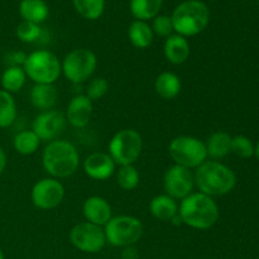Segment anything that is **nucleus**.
Here are the masks:
<instances>
[{"label": "nucleus", "instance_id": "nucleus-39", "mask_svg": "<svg viewBox=\"0 0 259 259\" xmlns=\"http://www.w3.org/2000/svg\"><path fill=\"white\" fill-rule=\"evenodd\" d=\"M0 259H4V253H3L2 249H0Z\"/></svg>", "mask_w": 259, "mask_h": 259}, {"label": "nucleus", "instance_id": "nucleus-23", "mask_svg": "<svg viewBox=\"0 0 259 259\" xmlns=\"http://www.w3.org/2000/svg\"><path fill=\"white\" fill-rule=\"evenodd\" d=\"M207 157L214 161L222 159L230 153L232 148V136L227 132H215L205 142Z\"/></svg>", "mask_w": 259, "mask_h": 259}, {"label": "nucleus", "instance_id": "nucleus-34", "mask_svg": "<svg viewBox=\"0 0 259 259\" xmlns=\"http://www.w3.org/2000/svg\"><path fill=\"white\" fill-rule=\"evenodd\" d=\"M27 58V55L24 52H10L7 56V63L8 66H22L24 65V61Z\"/></svg>", "mask_w": 259, "mask_h": 259}, {"label": "nucleus", "instance_id": "nucleus-37", "mask_svg": "<svg viewBox=\"0 0 259 259\" xmlns=\"http://www.w3.org/2000/svg\"><path fill=\"white\" fill-rule=\"evenodd\" d=\"M169 223H172V224L176 225V227H180V225H182V220H181V218H180L179 214H177L175 218H172L171 222H169Z\"/></svg>", "mask_w": 259, "mask_h": 259}, {"label": "nucleus", "instance_id": "nucleus-38", "mask_svg": "<svg viewBox=\"0 0 259 259\" xmlns=\"http://www.w3.org/2000/svg\"><path fill=\"white\" fill-rule=\"evenodd\" d=\"M254 154H255V157L259 159V142L257 143V146L254 147Z\"/></svg>", "mask_w": 259, "mask_h": 259}, {"label": "nucleus", "instance_id": "nucleus-20", "mask_svg": "<svg viewBox=\"0 0 259 259\" xmlns=\"http://www.w3.org/2000/svg\"><path fill=\"white\" fill-rule=\"evenodd\" d=\"M182 83L179 76L171 71H164L157 76L154 81V90L159 98L164 100H174L181 93Z\"/></svg>", "mask_w": 259, "mask_h": 259}, {"label": "nucleus", "instance_id": "nucleus-16", "mask_svg": "<svg viewBox=\"0 0 259 259\" xmlns=\"http://www.w3.org/2000/svg\"><path fill=\"white\" fill-rule=\"evenodd\" d=\"M82 214L86 222L104 228L113 218V210L106 199L101 196H90L83 202Z\"/></svg>", "mask_w": 259, "mask_h": 259}, {"label": "nucleus", "instance_id": "nucleus-30", "mask_svg": "<svg viewBox=\"0 0 259 259\" xmlns=\"http://www.w3.org/2000/svg\"><path fill=\"white\" fill-rule=\"evenodd\" d=\"M15 34H17V37L22 42L33 43L40 38V35H42V28H40L39 24L23 20L22 23L18 24L17 29H15Z\"/></svg>", "mask_w": 259, "mask_h": 259}, {"label": "nucleus", "instance_id": "nucleus-24", "mask_svg": "<svg viewBox=\"0 0 259 259\" xmlns=\"http://www.w3.org/2000/svg\"><path fill=\"white\" fill-rule=\"evenodd\" d=\"M163 0H131L129 9L136 20L148 22L159 14Z\"/></svg>", "mask_w": 259, "mask_h": 259}, {"label": "nucleus", "instance_id": "nucleus-19", "mask_svg": "<svg viewBox=\"0 0 259 259\" xmlns=\"http://www.w3.org/2000/svg\"><path fill=\"white\" fill-rule=\"evenodd\" d=\"M149 212L159 222H171L179 214V202L168 195H157L149 201Z\"/></svg>", "mask_w": 259, "mask_h": 259}, {"label": "nucleus", "instance_id": "nucleus-15", "mask_svg": "<svg viewBox=\"0 0 259 259\" xmlns=\"http://www.w3.org/2000/svg\"><path fill=\"white\" fill-rule=\"evenodd\" d=\"M93 111V101L85 94H80V95L73 96L70 103L67 104V109L65 113L66 120L73 128H85L90 123Z\"/></svg>", "mask_w": 259, "mask_h": 259}, {"label": "nucleus", "instance_id": "nucleus-7", "mask_svg": "<svg viewBox=\"0 0 259 259\" xmlns=\"http://www.w3.org/2000/svg\"><path fill=\"white\" fill-rule=\"evenodd\" d=\"M143 151V138L136 129L116 132L108 144V154L118 166L134 164Z\"/></svg>", "mask_w": 259, "mask_h": 259}, {"label": "nucleus", "instance_id": "nucleus-25", "mask_svg": "<svg viewBox=\"0 0 259 259\" xmlns=\"http://www.w3.org/2000/svg\"><path fill=\"white\" fill-rule=\"evenodd\" d=\"M27 75L22 66H8L3 72L0 83H2L3 90L9 94L19 93L25 85Z\"/></svg>", "mask_w": 259, "mask_h": 259}, {"label": "nucleus", "instance_id": "nucleus-18", "mask_svg": "<svg viewBox=\"0 0 259 259\" xmlns=\"http://www.w3.org/2000/svg\"><path fill=\"white\" fill-rule=\"evenodd\" d=\"M57 90L55 85L34 83L29 93L30 104L39 111L52 110L57 103Z\"/></svg>", "mask_w": 259, "mask_h": 259}, {"label": "nucleus", "instance_id": "nucleus-2", "mask_svg": "<svg viewBox=\"0 0 259 259\" xmlns=\"http://www.w3.org/2000/svg\"><path fill=\"white\" fill-rule=\"evenodd\" d=\"M195 186L199 192L211 197L230 194L237 185L234 171L219 161H205L194 172Z\"/></svg>", "mask_w": 259, "mask_h": 259}, {"label": "nucleus", "instance_id": "nucleus-1", "mask_svg": "<svg viewBox=\"0 0 259 259\" xmlns=\"http://www.w3.org/2000/svg\"><path fill=\"white\" fill-rule=\"evenodd\" d=\"M179 215L182 224L196 230H207L218 223L220 210L214 197L197 191L180 201Z\"/></svg>", "mask_w": 259, "mask_h": 259}, {"label": "nucleus", "instance_id": "nucleus-17", "mask_svg": "<svg viewBox=\"0 0 259 259\" xmlns=\"http://www.w3.org/2000/svg\"><path fill=\"white\" fill-rule=\"evenodd\" d=\"M163 53L169 63L179 66L189 60L190 55H191V47H190L187 38L175 33L164 40Z\"/></svg>", "mask_w": 259, "mask_h": 259}, {"label": "nucleus", "instance_id": "nucleus-35", "mask_svg": "<svg viewBox=\"0 0 259 259\" xmlns=\"http://www.w3.org/2000/svg\"><path fill=\"white\" fill-rule=\"evenodd\" d=\"M139 252L136 245H129V247L123 248L121 250V259H138Z\"/></svg>", "mask_w": 259, "mask_h": 259}, {"label": "nucleus", "instance_id": "nucleus-9", "mask_svg": "<svg viewBox=\"0 0 259 259\" xmlns=\"http://www.w3.org/2000/svg\"><path fill=\"white\" fill-rule=\"evenodd\" d=\"M62 73L71 83H83L93 77L98 67V57L88 48H76L68 52L61 62Z\"/></svg>", "mask_w": 259, "mask_h": 259}, {"label": "nucleus", "instance_id": "nucleus-3", "mask_svg": "<svg viewBox=\"0 0 259 259\" xmlns=\"http://www.w3.org/2000/svg\"><path fill=\"white\" fill-rule=\"evenodd\" d=\"M42 166L52 179H67L78 169L80 154L71 142L56 139L43 149Z\"/></svg>", "mask_w": 259, "mask_h": 259}, {"label": "nucleus", "instance_id": "nucleus-27", "mask_svg": "<svg viewBox=\"0 0 259 259\" xmlns=\"http://www.w3.org/2000/svg\"><path fill=\"white\" fill-rule=\"evenodd\" d=\"M18 116L17 103L12 94L0 90V129H7L15 123Z\"/></svg>", "mask_w": 259, "mask_h": 259}, {"label": "nucleus", "instance_id": "nucleus-12", "mask_svg": "<svg viewBox=\"0 0 259 259\" xmlns=\"http://www.w3.org/2000/svg\"><path fill=\"white\" fill-rule=\"evenodd\" d=\"M195 179L192 169L174 164L166 171L163 177V189L166 195L181 201L194 192Z\"/></svg>", "mask_w": 259, "mask_h": 259}, {"label": "nucleus", "instance_id": "nucleus-29", "mask_svg": "<svg viewBox=\"0 0 259 259\" xmlns=\"http://www.w3.org/2000/svg\"><path fill=\"white\" fill-rule=\"evenodd\" d=\"M116 172V184L125 191H132L137 189L141 181L138 169L134 167V164H128V166H119Z\"/></svg>", "mask_w": 259, "mask_h": 259}, {"label": "nucleus", "instance_id": "nucleus-33", "mask_svg": "<svg viewBox=\"0 0 259 259\" xmlns=\"http://www.w3.org/2000/svg\"><path fill=\"white\" fill-rule=\"evenodd\" d=\"M151 28L153 30L154 35H158V37L167 38L174 34V24H172V19L169 15H157L156 18L152 19Z\"/></svg>", "mask_w": 259, "mask_h": 259}, {"label": "nucleus", "instance_id": "nucleus-6", "mask_svg": "<svg viewBox=\"0 0 259 259\" xmlns=\"http://www.w3.org/2000/svg\"><path fill=\"white\" fill-rule=\"evenodd\" d=\"M106 243L116 248L136 245L143 237V223L132 215L113 217L104 227Z\"/></svg>", "mask_w": 259, "mask_h": 259}, {"label": "nucleus", "instance_id": "nucleus-21", "mask_svg": "<svg viewBox=\"0 0 259 259\" xmlns=\"http://www.w3.org/2000/svg\"><path fill=\"white\" fill-rule=\"evenodd\" d=\"M19 14L25 22L40 24L50 17V8L45 0H22L19 4Z\"/></svg>", "mask_w": 259, "mask_h": 259}, {"label": "nucleus", "instance_id": "nucleus-31", "mask_svg": "<svg viewBox=\"0 0 259 259\" xmlns=\"http://www.w3.org/2000/svg\"><path fill=\"white\" fill-rule=\"evenodd\" d=\"M230 152L237 154L240 158H250V157L254 156V144L245 136L232 137V148H230Z\"/></svg>", "mask_w": 259, "mask_h": 259}, {"label": "nucleus", "instance_id": "nucleus-11", "mask_svg": "<svg viewBox=\"0 0 259 259\" xmlns=\"http://www.w3.org/2000/svg\"><path fill=\"white\" fill-rule=\"evenodd\" d=\"M65 194V186L60 180L46 177L33 185L30 200L37 209L52 210L62 204Z\"/></svg>", "mask_w": 259, "mask_h": 259}, {"label": "nucleus", "instance_id": "nucleus-32", "mask_svg": "<svg viewBox=\"0 0 259 259\" xmlns=\"http://www.w3.org/2000/svg\"><path fill=\"white\" fill-rule=\"evenodd\" d=\"M109 91V82L104 77H95L89 81L86 86L85 95L90 99L91 101H96L103 99Z\"/></svg>", "mask_w": 259, "mask_h": 259}, {"label": "nucleus", "instance_id": "nucleus-4", "mask_svg": "<svg viewBox=\"0 0 259 259\" xmlns=\"http://www.w3.org/2000/svg\"><path fill=\"white\" fill-rule=\"evenodd\" d=\"M171 19L176 34L195 37L209 25L210 10L201 0H186L175 8Z\"/></svg>", "mask_w": 259, "mask_h": 259}, {"label": "nucleus", "instance_id": "nucleus-36", "mask_svg": "<svg viewBox=\"0 0 259 259\" xmlns=\"http://www.w3.org/2000/svg\"><path fill=\"white\" fill-rule=\"evenodd\" d=\"M7 163H8V157L7 153H5L4 148L0 146V176L4 174L5 168H7Z\"/></svg>", "mask_w": 259, "mask_h": 259}, {"label": "nucleus", "instance_id": "nucleus-8", "mask_svg": "<svg viewBox=\"0 0 259 259\" xmlns=\"http://www.w3.org/2000/svg\"><path fill=\"white\" fill-rule=\"evenodd\" d=\"M168 153L175 164L189 169H196L207 159L205 142L192 136H179L172 139Z\"/></svg>", "mask_w": 259, "mask_h": 259}, {"label": "nucleus", "instance_id": "nucleus-22", "mask_svg": "<svg viewBox=\"0 0 259 259\" xmlns=\"http://www.w3.org/2000/svg\"><path fill=\"white\" fill-rule=\"evenodd\" d=\"M128 38L132 46L138 50L151 47L154 40V33L151 25L143 20H134L128 28Z\"/></svg>", "mask_w": 259, "mask_h": 259}, {"label": "nucleus", "instance_id": "nucleus-13", "mask_svg": "<svg viewBox=\"0 0 259 259\" xmlns=\"http://www.w3.org/2000/svg\"><path fill=\"white\" fill-rule=\"evenodd\" d=\"M66 120L65 113L52 109V110L40 111L33 120L32 131L40 139V142H52L58 139V136L65 131Z\"/></svg>", "mask_w": 259, "mask_h": 259}, {"label": "nucleus", "instance_id": "nucleus-5", "mask_svg": "<svg viewBox=\"0 0 259 259\" xmlns=\"http://www.w3.org/2000/svg\"><path fill=\"white\" fill-rule=\"evenodd\" d=\"M23 70L27 78L34 83L55 85L62 75L61 61L55 53L47 50H38L27 55Z\"/></svg>", "mask_w": 259, "mask_h": 259}, {"label": "nucleus", "instance_id": "nucleus-10", "mask_svg": "<svg viewBox=\"0 0 259 259\" xmlns=\"http://www.w3.org/2000/svg\"><path fill=\"white\" fill-rule=\"evenodd\" d=\"M70 242L76 249L82 253L95 254L101 252L106 244L104 228L91 224L89 222H82L76 224L70 230Z\"/></svg>", "mask_w": 259, "mask_h": 259}, {"label": "nucleus", "instance_id": "nucleus-28", "mask_svg": "<svg viewBox=\"0 0 259 259\" xmlns=\"http://www.w3.org/2000/svg\"><path fill=\"white\" fill-rule=\"evenodd\" d=\"M75 10L88 20H96L104 14L105 0H72Z\"/></svg>", "mask_w": 259, "mask_h": 259}, {"label": "nucleus", "instance_id": "nucleus-14", "mask_svg": "<svg viewBox=\"0 0 259 259\" xmlns=\"http://www.w3.org/2000/svg\"><path fill=\"white\" fill-rule=\"evenodd\" d=\"M83 171L95 181L109 180L116 171V164L105 152H94L89 154L83 161Z\"/></svg>", "mask_w": 259, "mask_h": 259}, {"label": "nucleus", "instance_id": "nucleus-26", "mask_svg": "<svg viewBox=\"0 0 259 259\" xmlns=\"http://www.w3.org/2000/svg\"><path fill=\"white\" fill-rule=\"evenodd\" d=\"M40 146V139L33 131H22L15 134L13 139V147L17 153L22 156H32L38 151Z\"/></svg>", "mask_w": 259, "mask_h": 259}]
</instances>
